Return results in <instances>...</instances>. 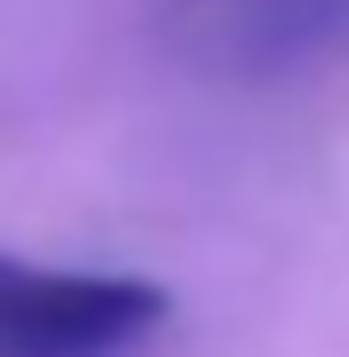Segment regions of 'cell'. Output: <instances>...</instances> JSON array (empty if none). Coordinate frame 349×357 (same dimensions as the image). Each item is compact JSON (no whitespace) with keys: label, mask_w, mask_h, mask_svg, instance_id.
I'll list each match as a JSON object with an SVG mask.
<instances>
[{"label":"cell","mask_w":349,"mask_h":357,"mask_svg":"<svg viewBox=\"0 0 349 357\" xmlns=\"http://www.w3.org/2000/svg\"><path fill=\"white\" fill-rule=\"evenodd\" d=\"M341 40H349V0H254L238 56L254 72H286V64H310V56H334Z\"/></svg>","instance_id":"obj_2"},{"label":"cell","mask_w":349,"mask_h":357,"mask_svg":"<svg viewBox=\"0 0 349 357\" xmlns=\"http://www.w3.org/2000/svg\"><path fill=\"white\" fill-rule=\"evenodd\" d=\"M167 326V286L0 255V357H127Z\"/></svg>","instance_id":"obj_1"}]
</instances>
